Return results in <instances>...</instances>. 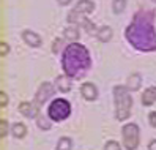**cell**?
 Masks as SVG:
<instances>
[{"mask_svg": "<svg viewBox=\"0 0 156 150\" xmlns=\"http://www.w3.org/2000/svg\"><path fill=\"white\" fill-rule=\"evenodd\" d=\"M140 84H142V78H140V74L134 73V74H131V76L128 78L126 87H128V90L136 92V90H139V89H140Z\"/></svg>", "mask_w": 156, "mask_h": 150, "instance_id": "10", "label": "cell"}, {"mask_svg": "<svg viewBox=\"0 0 156 150\" xmlns=\"http://www.w3.org/2000/svg\"><path fill=\"white\" fill-rule=\"evenodd\" d=\"M55 87L60 90V92H69L71 90V81H69V76H58L55 79Z\"/></svg>", "mask_w": 156, "mask_h": 150, "instance_id": "12", "label": "cell"}, {"mask_svg": "<svg viewBox=\"0 0 156 150\" xmlns=\"http://www.w3.org/2000/svg\"><path fill=\"white\" fill-rule=\"evenodd\" d=\"M8 52H10V46H8L6 43H2V44H0V54L6 55Z\"/></svg>", "mask_w": 156, "mask_h": 150, "instance_id": "22", "label": "cell"}, {"mask_svg": "<svg viewBox=\"0 0 156 150\" xmlns=\"http://www.w3.org/2000/svg\"><path fill=\"white\" fill-rule=\"evenodd\" d=\"M96 35H98L99 41L107 43L109 40L112 38V29H111V27H107V25H103V27H101V29L96 32Z\"/></svg>", "mask_w": 156, "mask_h": 150, "instance_id": "14", "label": "cell"}, {"mask_svg": "<svg viewBox=\"0 0 156 150\" xmlns=\"http://www.w3.org/2000/svg\"><path fill=\"white\" fill-rule=\"evenodd\" d=\"M90 68V55L82 44L73 43L63 54V70L69 78H84Z\"/></svg>", "mask_w": 156, "mask_h": 150, "instance_id": "2", "label": "cell"}, {"mask_svg": "<svg viewBox=\"0 0 156 150\" xmlns=\"http://www.w3.org/2000/svg\"><path fill=\"white\" fill-rule=\"evenodd\" d=\"M63 33H65V38H68V40H77V38H79V29H77L76 25L66 27Z\"/></svg>", "mask_w": 156, "mask_h": 150, "instance_id": "16", "label": "cell"}, {"mask_svg": "<svg viewBox=\"0 0 156 150\" xmlns=\"http://www.w3.org/2000/svg\"><path fill=\"white\" fill-rule=\"evenodd\" d=\"M22 40L29 44V46H32V48H36V46L41 44L40 35L35 33V32H32V30H24V32H22Z\"/></svg>", "mask_w": 156, "mask_h": 150, "instance_id": "9", "label": "cell"}, {"mask_svg": "<svg viewBox=\"0 0 156 150\" xmlns=\"http://www.w3.org/2000/svg\"><path fill=\"white\" fill-rule=\"evenodd\" d=\"M142 103L145 106H150V104H153V103H156V87H148L144 92Z\"/></svg>", "mask_w": 156, "mask_h": 150, "instance_id": "11", "label": "cell"}, {"mask_svg": "<svg viewBox=\"0 0 156 150\" xmlns=\"http://www.w3.org/2000/svg\"><path fill=\"white\" fill-rule=\"evenodd\" d=\"M71 147H73V142L69 137H62L57 144V150H71Z\"/></svg>", "mask_w": 156, "mask_h": 150, "instance_id": "17", "label": "cell"}, {"mask_svg": "<svg viewBox=\"0 0 156 150\" xmlns=\"http://www.w3.org/2000/svg\"><path fill=\"white\" fill-rule=\"evenodd\" d=\"M36 122H38V126H41L43 130H49V128H51L49 122H46V120L43 119V115H40V117H38V120H36Z\"/></svg>", "mask_w": 156, "mask_h": 150, "instance_id": "20", "label": "cell"}, {"mask_svg": "<svg viewBox=\"0 0 156 150\" xmlns=\"http://www.w3.org/2000/svg\"><path fill=\"white\" fill-rule=\"evenodd\" d=\"M123 144L128 150H136L139 145V126L128 123L123 126Z\"/></svg>", "mask_w": 156, "mask_h": 150, "instance_id": "6", "label": "cell"}, {"mask_svg": "<svg viewBox=\"0 0 156 150\" xmlns=\"http://www.w3.org/2000/svg\"><path fill=\"white\" fill-rule=\"evenodd\" d=\"M153 14L150 11H139L131 22V25L126 29V38L131 41L136 49L150 52L156 51V35L153 29Z\"/></svg>", "mask_w": 156, "mask_h": 150, "instance_id": "1", "label": "cell"}, {"mask_svg": "<svg viewBox=\"0 0 156 150\" xmlns=\"http://www.w3.org/2000/svg\"><path fill=\"white\" fill-rule=\"evenodd\" d=\"M58 3L60 5H68V3H71V0H58Z\"/></svg>", "mask_w": 156, "mask_h": 150, "instance_id": "26", "label": "cell"}, {"mask_svg": "<svg viewBox=\"0 0 156 150\" xmlns=\"http://www.w3.org/2000/svg\"><path fill=\"white\" fill-rule=\"evenodd\" d=\"M11 133L16 139H22L25 134H27V126L24 123H14L11 126Z\"/></svg>", "mask_w": 156, "mask_h": 150, "instance_id": "15", "label": "cell"}, {"mask_svg": "<svg viewBox=\"0 0 156 150\" xmlns=\"http://www.w3.org/2000/svg\"><path fill=\"white\" fill-rule=\"evenodd\" d=\"M148 122H150V125L156 128V112H150V115H148Z\"/></svg>", "mask_w": 156, "mask_h": 150, "instance_id": "24", "label": "cell"}, {"mask_svg": "<svg viewBox=\"0 0 156 150\" xmlns=\"http://www.w3.org/2000/svg\"><path fill=\"white\" fill-rule=\"evenodd\" d=\"M52 93H54V89H52V84L49 82H43L40 89H38V93H36V97H35V108H41L46 101H48L51 97H52Z\"/></svg>", "mask_w": 156, "mask_h": 150, "instance_id": "7", "label": "cell"}, {"mask_svg": "<svg viewBox=\"0 0 156 150\" xmlns=\"http://www.w3.org/2000/svg\"><path fill=\"white\" fill-rule=\"evenodd\" d=\"M36 109L38 108H33L30 103H27V101H22L21 104H19V112L22 115H25V117H35V114H36Z\"/></svg>", "mask_w": 156, "mask_h": 150, "instance_id": "13", "label": "cell"}, {"mask_svg": "<svg viewBox=\"0 0 156 150\" xmlns=\"http://www.w3.org/2000/svg\"><path fill=\"white\" fill-rule=\"evenodd\" d=\"M154 2H156V0H154Z\"/></svg>", "mask_w": 156, "mask_h": 150, "instance_id": "27", "label": "cell"}, {"mask_svg": "<svg viewBox=\"0 0 156 150\" xmlns=\"http://www.w3.org/2000/svg\"><path fill=\"white\" fill-rule=\"evenodd\" d=\"M104 150H122V148H120V144L118 142L109 141V142H106V145H104Z\"/></svg>", "mask_w": 156, "mask_h": 150, "instance_id": "19", "label": "cell"}, {"mask_svg": "<svg viewBox=\"0 0 156 150\" xmlns=\"http://www.w3.org/2000/svg\"><path fill=\"white\" fill-rule=\"evenodd\" d=\"M69 114H71V104H69L66 100L58 98L55 101H52V104L49 106V117L54 122L65 120Z\"/></svg>", "mask_w": 156, "mask_h": 150, "instance_id": "5", "label": "cell"}, {"mask_svg": "<svg viewBox=\"0 0 156 150\" xmlns=\"http://www.w3.org/2000/svg\"><path fill=\"white\" fill-rule=\"evenodd\" d=\"M80 93H82V97H84L87 101H95V100L98 98V89H96L95 84H91V82L82 84Z\"/></svg>", "mask_w": 156, "mask_h": 150, "instance_id": "8", "label": "cell"}, {"mask_svg": "<svg viewBox=\"0 0 156 150\" xmlns=\"http://www.w3.org/2000/svg\"><path fill=\"white\" fill-rule=\"evenodd\" d=\"M0 104H2V106H6L8 104V95H6L5 92L0 93Z\"/></svg>", "mask_w": 156, "mask_h": 150, "instance_id": "23", "label": "cell"}, {"mask_svg": "<svg viewBox=\"0 0 156 150\" xmlns=\"http://www.w3.org/2000/svg\"><path fill=\"white\" fill-rule=\"evenodd\" d=\"M0 134H2V137H5L8 134V123H6V120H2V123H0Z\"/></svg>", "mask_w": 156, "mask_h": 150, "instance_id": "21", "label": "cell"}, {"mask_svg": "<svg viewBox=\"0 0 156 150\" xmlns=\"http://www.w3.org/2000/svg\"><path fill=\"white\" fill-rule=\"evenodd\" d=\"M114 98H115V115L120 122H123L128 119L133 106V98L128 93V87L117 86L114 89Z\"/></svg>", "mask_w": 156, "mask_h": 150, "instance_id": "3", "label": "cell"}, {"mask_svg": "<svg viewBox=\"0 0 156 150\" xmlns=\"http://www.w3.org/2000/svg\"><path fill=\"white\" fill-rule=\"evenodd\" d=\"M125 6H126V0H114V3H112V10H114V13L120 14V13H123Z\"/></svg>", "mask_w": 156, "mask_h": 150, "instance_id": "18", "label": "cell"}, {"mask_svg": "<svg viewBox=\"0 0 156 150\" xmlns=\"http://www.w3.org/2000/svg\"><path fill=\"white\" fill-rule=\"evenodd\" d=\"M93 10H95V3L91 2V0H80V2L74 6V10L68 14V22L79 25V24L84 22L85 16L88 13H93Z\"/></svg>", "mask_w": 156, "mask_h": 150, "instance_id": "4", "label": "cell"}, {"mask_svg": "<svg viewBox=\"0 0 156 150\" xmlns=\"http://www.w3.org/2000/svg\"><path fill=\"white\" fill-rule=\"evenodd\" d=\"M148 150H156V139H153L151 142L148 144Z\"/></svg>", "mask_w": 156, "mask_h": 150, "instance_id": "25", "label": "cell"}]
</instances>
